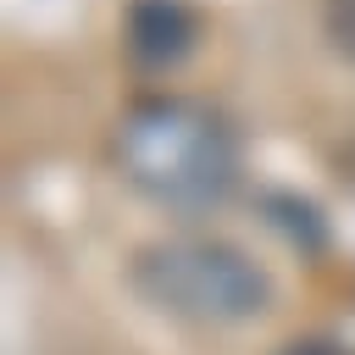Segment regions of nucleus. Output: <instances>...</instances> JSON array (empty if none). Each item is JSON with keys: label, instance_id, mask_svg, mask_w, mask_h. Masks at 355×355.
Here are the masks:
<instances>
[{"label": "nucleus", "instance_id": "1", "mask_svg": "<svg viewBox=\"0 0 355 355\" xmlns=\"http://www.w3.org/2000/svg\"><path fill=\"white\" fill-rule=\"evenodd\" d=\"M122 178L172 211H211L239 183L233 128L194 100H144L116 128Z\"/></svg>", "mask_w": 355, "mask_h": 355}, {"label": "nucleus", "instance_id": "2", "mask_svg": "<svg viewBox=\"0 0 355 355\" xmlns=\"http://www.w3.org/2000/svg\"><path fill=\"white\" fill-rule=\"evenodd\" d=\"M133 288L183 322H244L255 311H266V272L227 239H200V233H178V239H155L133 255Z\"/></svg>", "mask_w": 355, "mask_h": 355}, {"label": "nucleus", "instance_id": "3", "mask_svg": "<svg viewBox=\"0 0 355 355\" xmlns=\"http://www.w3.org/2000/svg\"><path fill=\"white\" fill-rule=\"evenodd\" d=\"M200 17L189 0H133L128 6V50L139 67H172L189 55Z\"/></svg>", "mask_w": 355, "mask_h": 355}, {"label": "nucleus", "instance_id": "4", "mask_svg": "<svg viewBox=\"0 0 355 355\" xmlns=\"http://www.w3.org/2000/svg\"><path fill=\"white\" fill-rule=\"evenodd\" d=\"M327 33L344 55H355V0H327Z\"/></svg>", "mask_w": 355, "mask_h": 355}, {"label": "nucleus", "instance_id": "5", "mask_svg": "<svg viewBox=\"0 0 355 355\" xmlns=\"http://www.w3.org/2000/svg\"><path fill=\"white\" fill-rule=\"evenodd\" d=\"M283 355H344V349L327 338H300V344H283Z\"/></svg>", "mask_w": 355, "mask_h": 355}]
</instances>
